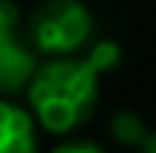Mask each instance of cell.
<instances>
[{"label": "cell", "instance_id": "6da1fadb", "mask_svg": "<svg viewBox=\"0 0 156 153\" xmlns=\"http://www.w3.org/2000/svg\"><path fill=\"white\" fill-rule=\"evenodd\" d=\"M118 61L121 45L115 38H96L80 54L45 58L26 89V102L38 128L54 137H67L86 124L102 93V76L115 70Z\"/></svg>", "mask_w": 156, "mask_h": 153}, {"label": "cell", "instance_id": "7a4b0ae2", "mask_svg": "<svg viewBox=\"0 0 156 153\" xmlns=\"http://www.w3.org/2000/svg\"><path fill=\"white\" fill-rule=\"evenodd\" d=\"M96 19L83 0H41L26 19L29 45L38 58L80 54L93 45Z\"/></svg>", "mask_w": 156, "mask_h": 153}, {"label": "cell", "instance_id": "3957f363", "mask_svg": "<svg viewBox=\"0 0 156 153\" xmlns=\"http://www.w3.org/2000/svg\"><path fill=\"white\" fill-rule=\"evenodd\" d=\"M41 58L23 29V10L16 0H0V99L26 93Z\"/></svg>", "mask_w": 156, "mask_h": 153}, {"label": "cell", "instance_id": "277c9868", "mask_svg": "<svg viewBox=\"0 0 156 153\" xmlns=\"http://www.w3.org/2000/svg\"><path fill=\"white\" fill-rule=\"evenodd\" d=\"M0 153H38V121L29 105L0 99Z\"/></svg>", "mask_w": 156, "mask_h": 153}, {"label": "cell", "instance_id": "5b68a950", "mask_svg": "<svg viewBox=\"0 0 156 153\" xmlns=\"http://www.w3.org/2000/svg\"><path fill=\"white\" fill-rule=\"evenodd\" d=\"M108 131H112V137H115L121 147H137V150L144 147L147 137L153 134V131L147 128V121L134 112V109H121V112H115L112 121H108Z\"/></svg>", "mask_w": 156, "mask_h": 153}, {"label": "cell", "instance_id": "8992f818", "mask_svg": "<svg viewBox=\"0 0 156 153\" xmlns=\"http://www.w3.org/2000/svg\"><path fill=\"white\" fill-rule=\"evenodd\" d=\"M51 153H105L96 141H76V137H64Z\"/></svg>", "mask_w": 156, "mask_h": 153}, {"label": "cell", "instance_id": "52a82bcc", "mask_svg": "<svg viewBox=\"0 0 156 153\" xmlns=\"http://www.w3.org/2000/svg\"><path fill=\"white\" fill-rule=\"evenodd\" d=\"M137 153H156V131H153L150 137H147V144H144V147H140Z\"/></svg>", "mask_w": 156, "mask_h": 153}]
</instances>
